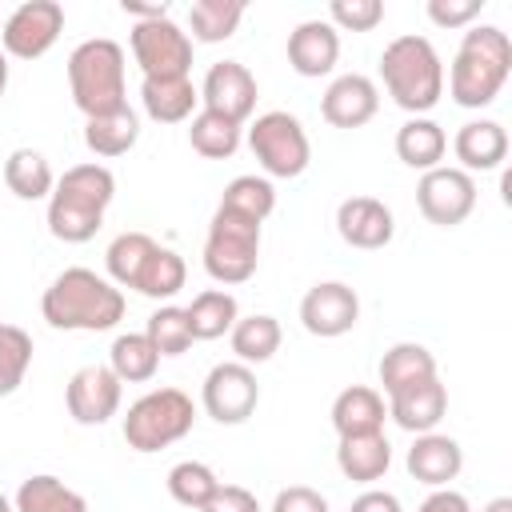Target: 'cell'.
<instances>
[{
	"label": "cell",
	"mask_w": 512,
	"mask_h": 512,
	"mask_svg": "<svg viewBox=\"0 0 512 512\" xmlns=\"http://www.w3.org/2000/svg\"><path fill=\"white\" fill-rule=\"evenodd\" d=\"M376 108H380V88L360 72L336 76L324 88V100H320V116L332 128H360L376 116Z\"/></svg>",
	"instance_id": "17"
},
{
	"label": "cell",
	"mask_w": 512,
	"mask_h": 512,
	"mask_svg": "<svg viewBox=\"0 0 512 512\" xmlns=\"http://www.w3.org/2000/svg\"><path fill=\"white\" fill-rule=\"evenodd\" d=\"M196 424V404L180 388H152L144 392L124 416V440L132 452H160L184 440Z\"/></svg>",
	"instance_id": "6"
},
{
	"label": "cell",
	"mask_w": 512,
	"mask_h": 512,
	"mask_svg": "<svg viewBox=\"0 0 512 512\" xmlns=\"http://www.w3.org/2000/svg\"><path fill=\"white\" fill-rule=\"evenodd\" d=\"M184 312H188V324H192V340H220V336L232 332V324L240 320V304H236V296L224 292V288H204V292H196Z\"/></svg>",
	"instance_id": "30"
},
{
	"label": "cell",
	"mask_w": 512,
	"mask_h": 512,
	"mask_svg": "<svg viewBox=\"0 0 512 512\" xmlns=\"http://www.w3.org/2000/svg\"><path fill=\"white\" fill-rule=\"evenodd\" d=\"M280 320L276 316H268V312H256V316H240L236 324H232V332H228V340H232V352H236V360L240 364H264V360H272L276 352H280Z\"/></svg>",
	"instance_id": "31"
},
{
	"label": "cell",
	"mask_w": 512,
	"mask_h": 512,
	"mask_svg": "<svg viewBox=\"0 0 512 512\" xmlns=\"http://www.w3.org/2000/svg\"><path fill=\"white\" fill-rule=\"evenodd\" d=\"M120 392H124V384L116 380V372L108 364H84L72 372V380L64 388V404L76 424L92 428V424H108L120 412Z\"/></svg>",
	"instance_id": "14"
},
{
	"label": "cell",
	"mask_w": 512,
	"mask_h": 512,
	"mask_svg": "<svg viewBox=\"0 0 512 512\" xmlns=\"http://www.w3.org/2000/svg\"><path fill=\"white\" fill-rule=\"evenodd\" d=\"M240 20H244L240 0H192L188 4V28H192V40L200 44H220L236 36Z\"/></svg>",
	"instance_id": "34"
},
{
	"label": "cell",
	"mask_w": 512,
	"mask_h": 512,
	"mask_svg": "<svg viewBox=\"0 0 512 512\" xmlns=\"http://www.w3.org/2000/svg\"><path fill=\"white\" fill-rule=\"evenodd\" d=\"M4 88H8V56L0 48V96H4Z\"/></svg>",
	"instance_id": "49"
},
{
	"label": "cell",
	"mask_w": 512,
	"mask_h": 512,
	"mask_svg": "<svg viewBox=\"0 0 512 512\" xmlns=\"http://www.w3.org/2000/svg\"><path fill=\"white\" fill-rule=\"evenodd\" d=\"M444 412H448V388L440 384V376L416 380V384H408V388H400V392L388 396V416L404 432H412V436L436 432V424L444 420Z\"/></svg>",
	"instance_id": "19"
},
{
	"label": "cell",
	"mask_w": 512,
	"mask_h": 512,
	"mask_svg": "<svg viewBox=\"0 0 512 512\" xmlns=\"http://www.w3.org/2000/svg\"><path fill=\"white\" fill-rule=\"evenodd\" d=\"M124 48L108 36L84 40L72 48L68 56V88H72V104L84 112V120L92 116H108L116 108L128 104V88H124Z\"/></svg>",
	"instance_id": "5"
},
{
	"label": "cell",
	"mask_w": 512,
	"mask_h": 512,
	"mask_svg": "<svg viewBox=\"0 0 512 512\" xmlns=\"http://www.w3.org/2000/svg\"><path fill=\"white\" fill-rule=\"evenodd\" d=\"M416 512H472V504H468V496L456 492V488H432Z\"/></svg>",
	"instance_id": "45"
},
{
	"label": "cell",
	"mask_w": 512,
	"mask_h": 512,
	"mask_svg": "<svg viewBox=\"0 0 512 512\" xmlns=\"http://www.w3.org/2000/svg\"><path fill=\"white\" fill-rule=\"evenodd\" d=\"M184 280H188L184 256L172 252V248H164V244H156V252L148 256V264H144V272H140V280H136L132 292H140L148 300H172L184 288Z\"/></svg>",
	"instance_id": "36"
},
{
	"label": "cell",
	"mask_w": 512,
	"mask_h": 512,
	"mask_svg": "<svg viewBox=\"0 0 512 512\" xmlns=\"http://www.w3.org/2000/svg\"><path fill=\"white\" fill-rule=\"evenodd\" d=\"M200 404L216 424H244L256 404H260V384L256 372L240 360H224L204 376L200 388Z\"/></svg>",
	"instance_id": "11"
},
{
	"label": "cell",
	"mask_w": 512,
	"mask_h": 512,
	"mask_svg": "<svg viewBox=\"0 0 512 512\" xmlns=\"http://www.w3.org/2000/svg\"><path fill=\"white\" fill-rule=\"evenodd\" d=\"M152 252H156V240L148 232H120L108 244V252H104L108 280L116 288H136V280H140V272H144V264H148Z\"/></svg>",
	"instance_id": "35"
},
{
	"label": "cell",
	"mask_w": 512,
	"mask_h": 512,
	"mask_svg": "<svg viewBox=\"0 0 512 512\" xmlns=\"http://www.w3.org/2000/svg\"><path fill=\"white\" fill-rule=\"evenodd\" d=\"M40 316L60 332H108L124 320V292L92 268H64L44 288Z\"/></svg>",
	"instance_id": "1"
},
{
	"label": "cell",
	"mask_w": 512,
	"mask_h": 512,
	"mask_svg": "<svg viewBox=\"0 0 512 512\" xmlns=\"http://www.w3.org/2000/svg\"><path fill=\"white\" fill-rule=\"evenodd\" d=\"M484 512H512V496H496V500H488Z\"/></svg>",
	"instance_id": "48"
},
{
	"label": "cell",
	"mask_w": 512,
	"mask_h": 512,
	"mask_svg": "<svg viewBox=\"0 0 512 512\" xmlns=\"http://www.w3.org/2000/svg\"><path fill=\"white\" fill-rule=\"evenodd\" d=\"M356 320H360V296L344 280H320L300 300V324L320 340H336L352 332Z\"/></svg>",
	"instance_id": "13"
},
{
	"label": "cell",
	"mask_w": 512,
	"mask_h": 512,
	"mask_svg": "<svg viewBox=\"0 0 512 512\" xmlns=\"http://www.w3.org/2000/svg\"><path fill=\"white\" fill-rule=\"evenodd\" d=\"M140 104L156 124H184L196 116L200 88L188 76L176 80H140Z\"/></svg>",
	"instance_id": "24"
},
{
	"label": "cell",
	"mask_w": 512,
	"mask_h": 512,
	"mask_svg": "<svg viewBox=\"0 0 512 512\" xmlns=\"http://www.w3.org/2000/svg\"><path fill=\"white\" fill-rule=\"evenodd\" d=\"M128 44H132V56L144 80H176L192 72V36L172 16L132 24Z\"/></svg>",
	"instance_id": "9"
},
{
	"label": "cell",
	"mask_w": 512,
	"mask_h": 512,
	"mask_svg": "<svg viewBox=\"0 0 512 512\" xmlns=\"http://www.w3.org/2000/svg\"><path fill=\"white\" fill-rule=\"evenodd\" d=\"M256 76L240 64V60H216L200 84V104L208 112H220L236 124H244L252 112H256Z\"/></svg>",
	"instance_id": "15"
},
{
	"label": "cell",
	"mask_w": 512,
	"mask_h": 512,
	"mask_svg": "<svg viewBox=\"0 0 512 512\" xmlns=\"http://www.w3.org/2000/svg\"><path fill=\"white\" fill-rule=\"evenodd\" d=\"M272 512H328V500L316 488H308V484H292V488L276 492Z\"/></svg>",
	"instance_id": "43"
},
{
	"label": "cell",
	"mask_w": 512,
	"mask_h": 512,
	"mask_svg": "<svg viewBox=\"0 0 512 512\" xmlns=\"http://www.w3.org/2000/svg\"><path fill=\"white\" fill-rule=\"evenodd\" d=\"M200 512H260V500L244 484H220L216 496Z\"/></svg>",
	"instance_id": "44"
},
{
	"label": "cell",
	"mask_w": 512,
	"mask_h": 512,
	"mask_svg": "<svg viewBox=\"0 0 512 512\" xmlns=\"http://www.w3.org/2000/svg\"><path fill=\"white\" fill-rule=\"evenodd\" d=\"M0 512H16V508H12V500H8L4 492H0Z\"/></svg>",
	"instance_id": "50"
},
{
	"label": "cell",
	"mask_w": 512,
	"mask_h": 512,
	"mask_svg": "<svg viewBox=\"0 0 512 512\" xmlns=\"http://www.w3.org/2000/svg\"><path fill=\"white\" fill-rule=\"evenodd\" d=\"M336 232H340L344 244L376 252V248H384L392 240L396 220H392V208L384 200H376V196H348L336 208Z\"/></svg>",
	"instance_id": "16"
},
{
	"label": "cell",
	"mask_w": 512,
	"mask_h": 512,
	"mask_svg": "<svg viewBox=\"0 0 512 512\" xmlns=\"http://www.w3.org/2000/svg\"><path fill=\"white\" fill-rule=\"evenodd\" d=\"M348 512H404V508H400V500H396L392 492H384V488H368V492H360V496L352 500Z\"/></svg>",
	"instance_id": "46"
},
{
	"label": "cell",
	"mask_w": 512,
	"mask_h": 512,
	"mask_svg": "<svg viewBox=\"0 0 512 512\" xmlns=\"http://www.w3.org/2000/svg\"><path fill=\"white\" fill-rule=\"evenodd\" d=\"M64 32V4L56 0H24L8 12L0 28V48L4 56L16 60H40Z\"/></svg>",
	"instance_id": "10"
},
{
	"label": "cell",
	"mask_w": 512,
	"mask_h": 512,
	"mask_svg": "<svg viewBox=\"0 0 512 512\" xmlns=\"http://www.w3.org/2000/svg\"><path fill=\"white\" fill-rule=\"evenodd\" d=\"M388 420V404L376 388L368 384H352L332 400V428L336 436H368V432H384Z\"/></svg>",
	"instance_id": "22"
},
{
	"label": "cell",
	"mask_w": 512,
	"mask_h": 512,
	"mask_svg": "<svg viewBox=\"0 0 512 512\" xmlns=\"http://www.w3.org/2000/svg\"><path fill=\"white\" fill-rule=\"evenodd\" d=\"M248 148L260 160V168L268 176H276V180H296L308 168V160H312V144H308L304 124L292 112H284V108L260 112L252 120Z\"/></svg>",
	"instance_id": "8"
},
{
	"label": "cell",
	"mask_w": 512,
	"mask_h": 512,
	"mask_svg": "<svg viewBox=\"0 0 512 512\" xmlns=\"http://www.w3.org/2000/svg\"><path fill=\"white\" fill-rule=\"evenodd\" d=\"M444 152H448V136H444V128H440L436 120L412 116V120H404V124L396 128V156H400L408 168L432 172V168H440Z\"/></svg>",
	"instance_id": "25"
},
{
	"label": "cell",
	"mask_w": 512,
	"mask_h": 512,
	"mask_svg": "<svg viewBox=\"0 0 512 512\" xmlns=\"http://www.w3.org/2000/svg\"><path fill=\"white\" fill-rule=\"evenodd\" d=\"M136 140H140V116L128 104L108 112V116L84 120V144H88L92 156H104V160L124 156V152L136 148Z\"/></svg>",
	"instance_id": "26"
},
{
	"label": "cell",
	"mask_w": 512,
	"mask_h": 512,
	"mask_svg": "<svg viewBox=\"0 0 512 512\" xmlns=\"http://www.w3.org/2000/svg\"><path fill=\"white\" fill-rule=\"evenodd\" d=\"M216 488H220V480L204 460H180V464L168 468V496L180 508H196L200 512L216 496Z\"/></svg>",
	"instance_id": "38"
},
{
	"label": "cell",
	"mask_w": 512,
	"mask_h": 512,
	"mask_svg": "<svg viewBox=\"0 0 512 512\" xmlns=\"http://www.w3.org/2000/svg\"><path fill=\"white\" fill-rule=\"evenodd\" d=\"M244 140V124L220 116V112H208L200 108L192 120H188V144L204 156V160H228Z\"/></svg>",
	"instance_id": "32"
},
{
	"label": "cell",
	"mask_w": 512,
	"mask_h": 512,
	"mask_svg": "<svg viewBox=\"0 0 512 512\" xmlns=\"http://www.w3.org/2000/svg\"><path fill=\"white\" fill-rule=\"evenodd\" d=\"M108 368L116 372L120 384H144L156 376L160 368V352L152 348V340L144 332H124L112 340L108 348Z\"/></svg>",
	"instance_id": "33"
},
{
	"label": "cell",
	"mask_w": 512,
	"mask_h": 512,
	"mask_svg": "<svg viewBox=\"0 0 512 512\" xmlns=\"http://www.w3.org/2000/svg\"><path fill=\"white\" fill-rule=\"evenodd\" d=\"M220 208L264 224L272 216V208H276V188H272L268 176H236V180H228V188L220 196Z\"/></svg>",
	"instance_id": "37"
},
{
	"label": "cell",
	"mask_w": 512,
	"mask_h": 512,
	"mask_svg": "<svg viewBox=\"0 0 512 512\" xmlns=\"http://www.w3.org/2000/svg\"><path fill=\"white\" fill-rule=\"evenodd\" d=\"M408 476L428 488H448L464 468V448L444 432H420L404 456Z\"/></svg>",
	"instance_id": "20"
},
{
	"label": "cell",
	"mask_w": 512,
	"mask_h": 512,
	"mask_svg": "<svg viewBox=\"0 0 512 512\" xmlns=\"http://www.w3.org/2000/svg\"><path fill=\"white\" fill-rule=\"evenodd\" d=\"M384 20L380 0H332L328 4V24L336 32H372Z\"/></svg>",
	"instance_id": "41"
},
{
	"label": "cell",
	"mask_w": 512,
	"mask_h": 512,
	"mask_svg": "<svg viewBox=\"0 0 512 512\" xmlns=\"http://www.w3.org/2000/svg\"><path fill=\"white\" fill-rule=\"evenodd\" d=\"M416 204L428 224L436 228H456L472 216L476 208V180L464 168H432L416 184Z\"/></svg>",
	"instance_id": "12"
},
{
	"label": "cell",
	"mask_w": 512,
	"mask_h": 512,
	"mask_svg": "<svg viewBox=\"0 0 512 512\" xmlns=\"http://www.w3.org/2000/svg\"><path fill=\"white\" fill-rule=\"evenodd\" d=\"M144 336L152 340V348L160 356H180L192 348V324H188V312L176 308V304H160L152 316H148V328Z\"/></svg>",
	"instance_id": "40"
},
{
	"label": "cell",
	"mask_w": 512,
	"mask_h": 512,
	"mask_svg": "<svg viewBox=\"0 0 512 512\" xmlns=\"http://www.w3.org/2000/svg\"><path fill=\"white\" fill-rule=\"evenodd\" d=\"M4 184H8V192L16 200H48L52 188H56V172H52V164H48L44 152L16 148L4 160Z\"/></svg>",
	"instance_id": "27"
},
{
	"label": "cell",
	"mask_w": 512,
	"mask_h": 512,
	"mask_svg": "<svg viewBox=\"0 0 512 512\" xmlns=\"http://www.w3.org/2000/svg\"><path fill=\"white\" fill-rule=\"evenodd\" d=\"M260 264V224L216 208L204 236V272L216 284H244Z\"/></svg>",
	"instance_id": "7"
},
{
	"label": "cell",
	"mask_w": 512,
	"mask_h": 512,
	"mask_svg": "<svg viewBox=\"0 0 512 512\" xmlns=\"http://www.w3.org/2000/svg\"><path fill=\"white\" fill-rule=\"evenodd\" d=\"M120 8H124V16H132L136 24H144V20H164V16H168V0H156V4H140V0H120Z\"/></svg>",
	"instance_id": "47"
},
{
	"label": "cell",
	"mask_w": 512,
	"mask_h": 512,
	"mask_svg": "<svg viewBox=\"0 0 512 512\" xmlns=\"http://www.w3.org/2000/svg\"><path fill=\"white\" fill-rule=\"evenodd\" d=\"M116 196V176L104 164H72L64 176H56V188L48 196V232L64 244H84L100 232L104 212Z\"/></svg>",
	"instance_id": "3"
},
{
	"label": "cell",
	"mask_w": 512,
	"mask_h": 512,
	"mask_svg": "<svg viewBox=\"0 0 512 512\" xmlns=\"http://www.w3.org/2000/svg\"><path fill=\"white\" fill-rule=\"evenodd\" d=\"M428 376H436V356L416 340H400L380 356V388H384L380 396H392Z\"/></svg>",
	"instance_id": "28"
},
{
	"label": "cell",
	"mask_w": 512,
	"mask_h": 512,
	"mask_svg": "<svg viewBox=\"0 0 512 512\" xmlns=\"http://www.w3.org/2000/svg\"><path fill=\"white\" fill-rule=\"evenodd\" d=\"M32 368V336L20 324H0V396H12Z\"/></svg>",
	"instance_id": "39"
},
{
	"label": "cell",
	"mask_w": 512,
	"mask_h": 512,
	"mask_svg": "<svg viewBox=\"0 0 512 512\" xmlns=\"http://www.w3.org/2000/svg\"><path fill=\"white\" fill-rule=\"evenodd\" d=\"M380 80L392 96L396 108L412 112V116H424L440 104L444 96V64H440V52L432 48L428 36H396L384 44L380 52Z\"/></svg>",
	"instance_id": "4"
},
{
	"label": "cell",
	"mask_w": 512,
	"mask_h": 512,
	"mask_svg": "<svg viewBox=\"0 0 512 512\" xmlns=\"http://www.w3.org/2000/svg\"><path fill=\"white\" fill-rule=\"evenodd\" d=\"M12 508L16 512H88V500L76 488H68L60 476L40 472V476H28L16 488Z\"/></svg>",
	"instance_id": "29"
},
{
	"label": "cell",
	"mask_w": 512,
	"mask_h": 512,
	"mask_svg": "<svg viewBox=\"0 0 512 512\" xmlns=\"http://www.w3.org/2000/svg\"><path fill=\"white\" fill-rule=\"evenodd\" d=\"M480 8H484V0H428L424 12L436 28H472Z\"/></svg>",
	"instance_id": "42"
},
{
	"label": "cell",
	"mask_w": 512,
	"mask_h": 512,
	"mask_svg": "<svg viewBox=\"0 0 512 512\" xmlns=\"http://www.w3.org/2000/svg\"><path fill=\"white\" fill-rule=\"evenodd\" d=\"M340 60V32L328 20H300L288 32V64L296 76H328Z\"/></svg>",
	"instance_id": "18"
},
{
	"label": "cell",
	"mask_w": 512,
	"mask_h": 512,
	"mask_svg": "<svg viewBox=\"0 0 512 512\" xmlns=\"http://www.w3.org/2000/svg\"><path fill=\"white\" fill-rule=\"evenodd\" d=\"M392 464V444L384 432L368 436H340L336 444V468L356 484H376Z\"/></svg>",
	"instance_id": "23"
},
{
	"label": "cell",
	"mask_w": 512,
	"mask_h": 512,
	"mask_svg": "<svg viewBox=\"0 0 512 512\" xmlns=\"http://www.w3.org/2000/svg\"><path fill=\"white\" fill-rule=\"evenodd\" d=\"M512 72V40L496 24H472L448 68V96L460 108H488Z\"/></svg>",
	"instance_id": "2"
},
{
	"label": "cell",
	"mask_w": 512,
	"mask_h": 512,
	"mask_svg": "<svg viewBox=\"0 0 512 512\" xmlns=\"http://www.w3.org/2000/svg\"><path fill=\"white\" fill-rule=\"evenodd\" d=\"M452 152L460 160V168L472 176V172H492L508 160V132L500 120H468L460 124L456 140H452Z\"/></svg>",
	"instance_id": "21"
}]
</instances>
